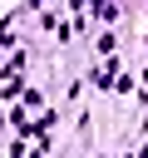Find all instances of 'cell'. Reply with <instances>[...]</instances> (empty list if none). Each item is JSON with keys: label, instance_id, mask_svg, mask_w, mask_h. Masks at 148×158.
<instances>
[{"label": "cell", "instance_id": "obj_1", "mask_svg": "<svg viewBox=\"0 0 148 158\" xmlns=\"http://www.w3.org/2000/svg\"><path fill=\"white\" fill-rule=\"evenodd\" d=\"M138 158H148V148H143V153H138Z\"/></svg>", "mask_w": 148, "mask_h": 158}]
</instances>
